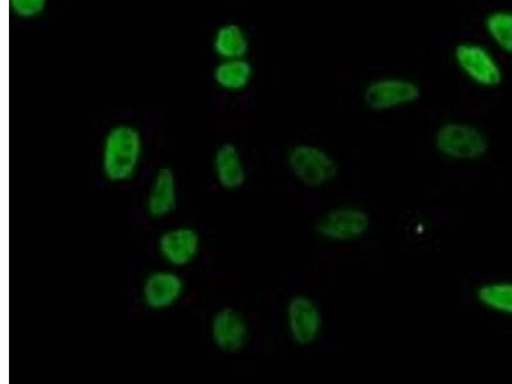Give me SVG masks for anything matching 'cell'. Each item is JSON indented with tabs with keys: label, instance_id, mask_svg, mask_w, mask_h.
Listing matches in <instances>:
<instances>
[{
	"label": "cell",
	"instance_id": "obj_10",
	"mask_svg": "<svg viewBox=\"0 0 512 384\" xmlns=\"http://www.w3.org/2000/svg\"><path fill=\"white\" fill-rule=\"evenodd\" d=\"M184 290V281L176 273L155 272L144 282L143 300L149 309L164 310L175 305Z\"/></svg>",
	"mask_w": 512,
	"mask_h": 384
},
{
	"label": "cell",
	"instance_id": "obj_13",
	"mask_svg": "<svg viewBox=\"0 0 512 384\" xmlns=\"http://www.w3.org/2000/svg\"><path fill=\"white\" fill-rule=\"evenodd\" d=\"M253 77L254 67L248 58L221 59L213 70V79L219 88L231 93L249 88Z\"/></svg>",
	"mask_w": 512,
	"mask_h": 384
},
{
	"label": "cell",
	"instance_id": "obj_15",
	"mask_svg": "<svg viewBox=\"0 0 512 384\" xmlns=\"http://www.w3.org/2000/svg\"><path fill=\"white\" fill-rule=\"evenodd\" d=\"M483 30L498 52L512 57V8H495L483 18Z\"/></svg>",
	"mask_w": 512,
	"mask_h": 384
},
{
	"label": "cell",
	"instance_id": "obj_1",
	"mask_svg": "<svg viewBox=\"0 0 512 384\" xmlns=\"http://www.w3.org/2000/svg\"><path fill=\"white\" fill-rule=\"evenodd\" d=\"M143 136L136 127L121 123L107 132L102 150V169L111 182H126L135 176L143 155Z\"/></svg>",
	"mask_w": 512,
	"mask_h": 384
},
{
	"label": "cell",
	"instance_id": "obj_3",
	"mask_svg": "<svg viewBox=\"0 0 512 384\" xmlns=\"http://www.w3.org/2000/svg\"><path fill=\"white\" fill-rule=\"evenodd\" d=\"M452 56L461 75L478 88L497 89L505 80L500 58L486 44L475 40L463 41L456 45Z\"/></svg>",
	"mask_w": 512,
	"mask_h": 384
},
{
	"label": "cell",
	"instance_id": "obj_16",
	"mask_svg": "<svg viewBox=\"0 0 512 384\" xmlns=\"http://www.w3.org/2000/svg\"><path fill=\"white\" fill-rule=\"evenodd\" d=\"M475 296L488 312L512 318V281L484 282L477 288Z\"/></svg>",
	"mask_w": 512,
	"mask_h": 384
},
{
	"label": "cell",
	"instance_id": "obj_17",
	"mask_svg": "<svg viewBox=\"0 0 512 384\" xmlns=\"http://www.w3.org/2000/svg\"><path fill=\"white\" fill-rule=\"evenodd\" d=\"M48 0H9V8L21 20H34L43 15Z\"/></svg>",
	"mask_w": 512,
	"mask_h": 384
},
{
	"label": "cell",
	"instance_id": "obj_5",
	"mask_svg": "<svg viewBox=\"0 0 512 384\" xmlns=\"http://www.w3.org/2000/svg\"><path fill=\"white\" fill-rule=\"evenodd\" d=\"M372 228V218L364 208L355 204L337 205L328 209L315 222L320 239L333 244H349L363 239Z\"/></svg>",
	"mask_w": 512,
	"mask_h": 384
},
{
	"label": "cell",
	"instance_id": "obj_4",
	"mask_svg": "<svg viewBox=\"0 0 512 384\" xmlns=\"http://www.w3.org/2000/svg\"><path fill=\"white\" fill-rule=\"evenodd\" d=\"M287 166L301 185L309 189H322L332 184L340 172L335 157L322 146L300 143L287 154Z\"/></svg>",
	"mask_w": 512,
	"mask_h": 384
},
{
	"label": "cell",
	"instance_id": "obj_12",
	"mask_svg": "<svg viewBox=\"0 0 512 384\" xmlns=\"http://www.w3.org/2000/svg\"><path fill=\"white\" fill-rule=\"evenodd\" d=\"M214 171L219 185L226 190L240 189L248 177L239 149L231 143L219 146L214 155Z\"/></svg>",
	"mask_w": 512,
	"mask_h": 384
},
{
	"label": "cell",
	"instance_id": "obj_9",
	"mask_svg": "<svg viewBox=\"0 0 512 384\" xmlns=\"http://www.w3.org/2000/svg\"><path fill=\"white\" fill-rule=\"evenodd\" d=\"M160 255L175 267H185L196 258L200 250L199 233L190 227L164 232L158 242Z\"/></svg>",
	"mask_w": 512,
	"mask_h": 384
},
{
	"label": "cell",
	"instance_id": "obj_2",
	"mask_svg": "<svg viewBox=\"0 0 512 384\" xmlns=\"http://www.w3.org/2000/svg\"><path fill=\"white\" fill-rule=\"evenodd\" d=\"M433 145L442 158L459 163L477 162L489 150L486 132L465 121L443 122L434 132Z\"/></svg>",
	"mask_w": 512,
	"mask_h": 384
},
{
	"label": "cell",
	"instance_id": "obj_11",
	"mask_svg": "<svg viewBox=\"0 0 512 384\" xmlns=\"http://www.w3.org/2000/svg\"><path fill=\"white\" fill-rule=\"evenodd\" d=\"M148 212L153 218H164L177 208V182L171 168L159 169L148 196Z\"/></svg>",
	"mask_w": 512,
	"mask_h": 384
},
{
	"label": "cell",
	"instance_id": "obj_6",
	"mask_svg": "<svg viewBox=\"0 0 512 384\" xmlns=\"http://www.w3.org/2000/svg\"><path fill=\"white\" fill-rule=\"evenodd\" d=\"M422 98L418 82L408 77H378L368 82L363 91V102L370 111L386 113L410 107Z\"/></svg>",
	"mask_w": 512,
	"mask_h": 384
},
{
	"label": "cell",
	"instance_id": "obj_14",
	"mask_svg": "<svg viewBox=\"0 0 512 384\" xmlns=\"http://www.w3.org/2000/svg\"><path fill=\"white\" fill-rule=\"evenodd\" d=\"M214 53L221 59H240L248 57L250 38L244 27L224 24L218 27L213 36Z\"/></svg>",
	"mask_w": 512,
	"mask_h": 384
},
{
	"label": "cell",
	"instance_id": "obj_8",
	"mask_svg": "<svg viewBox=\"0 0 512 384\" xmlns=\"http://www.w3.org/2000/svg\"><path fill=\"white\" fill-rule=\"evenodd\" d=\"M214 345L223 352L235 354L244 349L249 340V326L245 318L232 308H224L214 315L212 322Z\"/></svg>",
	"mask_w": 512,
	"mask_h": 384
},
{
	"label": "cell",
	"instance_id": "obj_7",
	"mask_svg": "<svg viewBox=\"0 0 512 384\" xmlns=\"http://www.w3.org/2000/svg\"><path fill=\"white\" fill-rule=\"evenodd\" d=\"M286 322L288 333L296 345H313L322 336V309L310 296L296 295L288 301Z\"/></svg>",
	"mask_w": 512,
	"mask_h": 384
}]
</instances>
